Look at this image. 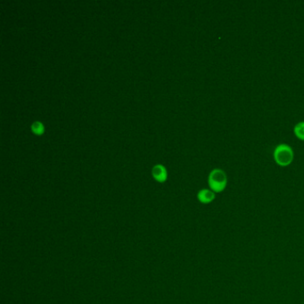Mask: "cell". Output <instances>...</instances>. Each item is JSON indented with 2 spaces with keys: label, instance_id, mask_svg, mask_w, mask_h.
I'll list each match as a JSON object with an SVG mask.
<instances>
[{
  "label": "cell",
  "instance_id": "6da1fadb",
  "mask_svg": "<svg viewBox=\"0 0 304 304\" xmlns=\"http://www.w3.org/2000/svg\"><path fill=\"white\" fill-rule=\"evenodd\" d=\"M227 182V174L225 171L221 169H214L209 174L208 183L213 192H222L226 189Z\"/></svg>",
  "mask_w": 304,
  "mask_h": 304
},
{
  "label": "cell",
  "instance_id": "7a4b0ae2",
  "mask_svg": "<svg viewBox=\"0 0 304 304\" xmlns=\"http://www.w3.org/2000/svg\"><path fill=\"white\" fill-rule=\"evenodd\" d=\"M274 159L278 165H289L294 160V151L290 146L280 144L275 148Z\"/></svg>",
  "mask_w": 304,
  "mask_h": 304
},
{
  "label": "cell",
  "instance_id": "3957f363",
  "mask_svg": "<svg viewBox=\"0 0 304 304\" xmlns=\"http://www.w3.org/2000/svg\"><path fill=\"white\" fill-rule=\"evenodd\" d=\"M152 175L154 180H157L158 182H164L167 180L168 173L164 166L156 164L152 167Z\"/></svg>",
  "mask_w": 304,
  "mask_h": 304
},
{
  "label": "cell",
  "instance_id": "277c9868",
  "mask_svg": "<svg viewBox=\"0 0 304 304\" xmlns=\"http://www.w3.org/2000/svg\"><path fill=\"white\" fill-rule=\"evenodd\" d=\"M197 198L201 203H210L215 199V193L210 189H202L197 193Z\"/></svg>",
  "mask_w": 304,
  "mask_h": 304
},
{
  "label": "cell",
  "instance_id": "5b68a950",
  "mask_svg": "<svg viewBox=\"0 0 304 304\" xmlns=\"http://www.w3.org/2000/svg\"><path fill=\"white\" fill-rule=\"evenodd\" d=\"M32 131L35 135L40 136L45 132V127L40 121H34L32 125Z\"/></svg>",
  "mask_w": 304,
  "mask_h": 304
},
{
  "label": "cell",
  "instance_id": "8992f818",
  "mask_svg": "<svg viewBox=\"0 0 304 304\" xmlns=\"http://www.w3.org/2000/svg\"><path fill=\"white\" fill-rule=\"evenodd\" d=\"M295 136L299 138L302 140H304V121H301L299 123L295 125Z\"/></svg>",
  "mask_w": 304,
  "mask_h": 304
}]
</instances>
